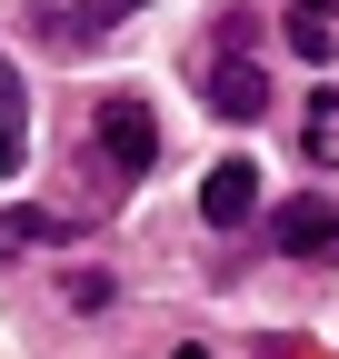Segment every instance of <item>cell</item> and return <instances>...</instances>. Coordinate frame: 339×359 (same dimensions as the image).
<instances>
[{
	"label": "cell",
	"mask_w": 339,
	"mask_h": 359,
	"mask_svg": "<svg viewBox=\"0 0 339 359\" xmlns=\"http://www.w3.org/2000/svg\"><path fill=\"white\" fill-rule=\"evenodd\" d=\"M90 140H100L110 180L130 190V180H150V160H160V120H150V100H130V90H110V100L90 110Z\"/></svg>",
	"instance_id": "6da1fadb"
},
{
	"label": "cell",
	"mask_w": 339,
	"mask_h": 359,
	"mask_svg": "<svg viewBox=\"0 0 339 359\" xmlns=\"http://www.w3.org/2000/svg\"><path fill=\"white\" fill-rule=\"evenodd\" d=\"M200 100L220 110V120H260V110H270V70L249 60V50H220L209 80H200Z\"/></svg>",
	"instance_id": "7a4b0ae2"
},
{
	"label": "cell",
	"mask_w": 339,
	"mask_h": 359,
	"mask_svg": "<svg viewBox=\"0 0 339 359\" xmlns=\"http://www.w3.org/2000/svg\"><path fill=\"white\" fill-rule=\"evenodd\" d=\"M279 250L289 259H339V200H279Z\"/></svg>",
	"instance_id": "3957f363"
},
{
	"label": "cell",
	"mask_w": 339,
	"mask_h": 359,
	"mask_svg": "<svg viewBox=\"0 0 339 359\" xmlns=\"http://www.w3.org/2000/svg\"><path fill=\"white\" fill-rule=\"evenodd\" d=\"M249 210H260V170H249V160H220L200 180V219H209V230H240Z\"/></svg>",
	"instance_id": "277c9868"
},
{
	"label": "cell",
	"mask_w": 339,
	"mask_h": 359,
	"mask_svg": "<svg viewBox=\"0 0 339 359\" xmlns=\"http://www.w3.org/2000/svg\"><path fill=\"white\" fill-rule=\"evenodd\" d=\"M279 40H289L310 70H329V60H339V0H289V11H279Z\"/></svg>",
	"instance_id": "5b68a950"
},
{
	"label": "cell",
	"mask_w": 339,
	"mask_h": 359,
	"mask_svg": "<svg viewBox=\"0 0 339 359\" xmlns=\"http://www.w3.org/2000/svg\"><path fill=\"white\" fill-rule=\"evenodd\" d=\"M30 160V90H20V70L0 60V170H20Z\"/></svg>",
	"instance_id": "8992f818"
},
{
	"label": "cell",
	"mask_w": 339,
	"mask_h": 359,
	"mask_svg": "<svg viewBox=\"0 0 339 359\" xmlns=\"http://www.w3.org/2000/svg\"><path fill=\"white\" fill-rule=\"evenodd\" d=\"M300 150H310V160H329V170H339V90H319V100H310V110H300Z\"/></svg>",
	"instance_id": "52a82bcc"
},
{
	"label": "cell",
	"mask_w": 339,
	"mask_h": 359,
	"mask_svg": "<svg viewBox=\"0 0 339 359\" xmlns=\"http://www.w3.org/2000/svg\"><path fill=\"white\" fill-rule=\"evenodd\" d=\"M30 240H60V219H40V210H0V259H20Z\"/></svg>",
	"instance_id": "ba28073f"
},
{
	"label": "cell",
	"mask_w": 339,
	"mask_h": 359,
	"mask_svg": "<svg viewBox=\"0 0 339 359\" xmlns=\"http://www.w3.org/2000/svg\"><path fill=\"white\" fill-rule=\"evenodd\" d=\"M180 359H200V349H180Z\"/></svg>",
	"instance_id": "9c48e42d"
}]
</instances>
